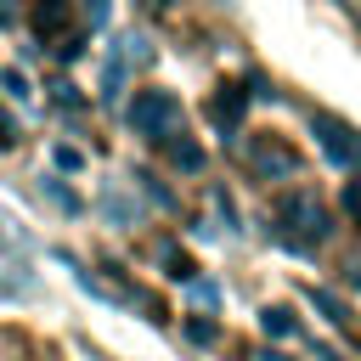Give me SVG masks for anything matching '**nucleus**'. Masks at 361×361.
Returning <instances> with one entry per match:
<instances>
[{
	"label": "nucleus",
	"instance_id": "3",
	"mask_svg": "<svg viewBox=\"0 0 361 361\" xmlns=\"http://www.w3.org/2000/svg\"><path fill=\"white\" fill-rule=\"evenodd\" d=\"M248 169L259 180H299V152L276 135H248Z\"/></svg>",
	"mask_w": 361,
	"mask_h": 361
},
{
	"label": "nucleus",
	"instance_id": "6",
	"mask_svg": "<svg viewBox=\"0 0 361 361\" xmlns=\"http://www.w3.org/2000/svg\"><path fill=\"white\" fill-rule=\"evenodd\" d=\"M169 147V158L180 164V169H203V147L197 141H186V135H175V141H164Z\"/></svg>",
	"mask_w": 361,
	"mask_h": 361
},
{
	"label": "nucleus",
	"instance_id": "4",
	"mask_svg": "<svg viewBox=\"0 0 361 361\" xmlns=\"http://www.w3.org/2000/svg\"><path fill=\"white\" fill-rule=\"evenodd\" d=\"M310 130H316L322 152H327L338 169H361V135H355L350 124H338L333 113H316V118H310Z\"/></svg>",
	"mask_w": 361,
	"mask_h": 361
},
{
	"label": "nucleus",
	"instance_id": "14",
	"mask_svg": "<svg viewBox=\"0 0 361 361\" xmlns=\"http://www.w3.org/2000/svg\"><path fill=\"white\" fill-rule=\"evenodd\" d=\"M11 141H17V124H11L6 113H0V147H11Z\"/></svg>",
	"mask_w": 361,
	"mask_h": 361
},
{
	"label": "nucleus",
	"instance_id": "5",
	"mask_svg": "<svg viewBox=\"0 0 361 361\" xmlns=\"http://www.w3.org/2000/svg\"><path fill=\"white\" fill-rule=\"evenodd\" d=\"M34 23H39V34H62V28H68V6H62V0H39Z\"/></svg>",
	"mask_w": 361,
	"mask_h": 361
},
{
	"label": "nucleus",
	"instance_id": "16",
	"mask_svg": "<svg viewBox=\"0 0 361 361\" xmlns=\"http://www.w3.org/2000/svg\"><path fill=\"white\" fill-rule=\"evenodd\" d=\"M259 361H288V355H276V350H265V355H259Z\"/></svg>",
	"mask_w": 361,
	"mask_h": 361
},
{
	"label": "nucleus",
	"instance_id": "8",
	"mask_svg": "<svg viewBox=\"0 0 361 361\" xmlns=\"http://www.w3.org/2000/svg\"><path fill=\"white\" fill-rule=\"evenodd\" d=\"M39 192H45V197H51V203H56V209H68V214H73V209H79V192H68V186H62V180H56V175H45V180H39Z\"/></svg>",
	"mask_w": 361,
	"mask_h": 361
},
{
	"label": "nucleus",
	"instance_id": "1",
	"mask_svg": "<svg viewBox=\"0 0 361 361\" xmlns=\"http://www.w3.org/2000/svg\"><path fill=\"white\" fill-rule=\"evenodd\" d=\"M276 237H282L288 248H299V254L322 248V243L333 237V214H327V203H322L316 192H288V197L276 203Z\"/></svg>",
	"mask_w": 361,
	"mask_h": 361
},
{
	"label": "nucleus",
	"instance_id": "9",
	"mask_svg": "<svg viewBox=\"0 0 361 361\" xmlns=\"http://www.w3.org/2000/svg\"><path fill=\"white\" fill-rule=\"evenodd\" d=\"M102 209H107V214H113L118 226H130V220H135V209H130V203H124L118 192H107V197H102Z\"/></svg>",
	"mask_w": 361,
	"mask_h": 361
},
{
	"label": "nucleus",
	"instance_id": "12",
	"mask_svg": "<svg viewBox=\"0 0 361 361\" xmlns=\"http://www.w3.org/2000/svg\"><path fill=\"white\" fill-rule=\"evenodd\" d=\"M56 164H62V169H79V164H85V158H79V152H73V147H56Z\"/></svg>",
	"mask_w": 361,
	"mask_h": 361
},
{
	"label": "nucleus",
	"instance_id": "11",
	"mask_svg": "<svg viewBox=\"0 0 361 361\" xmlns=\"http://www.w3.org/2000/svg\"><path fill=\"white\" fill-rule=\"evenodd\" d=\"M0 85H6L11 96H28V79H23V68H6V73H0Z\"/></svg>",
	"mask_w": 361,
	"mask_h": 361
},
{
	"label": "nucleus",
	"instance_id": "13",
	"mask_svg": "<svg viewBox=\"0 0 361 361\" xmlns=\"http://www.w3.org/2000/svg\"><path fill=\"white\" fill-rule=\"evenodd\" d=\"M186 333H192V338H197V344H209V338H214V322H192V327H186Z\"/></svg>",
	"mask_w": 361,
	"mask_h": 361
},
{
	"label": "nucleus",
	"instance_id": "2",
	"mask_svg": "<svg viewBox=\"0 0 361 361\" xmlns=\"http://www.w3.org/2000/svg\"><path fill=\"white\" fill-rule=\"evenodd\" d=\"M124 118H130V130H135V135H147V141H175L186 113H180V96H175V90L147 85V90H135V96H130Z\"/></svg>",
	"mask_w": 361,
	"mask_h": 361
},
{
	"label": "nucleus",
	"instance_id": "15",
	"mask_svg": "<svg viewBox=\"0 0 361 361\" xmlns=\"http://www.w3.org/2000/svg\"><path fill=\"white\" fill-rule=\"evenodd\" d=\"M6 23H11V6H6V0H0V28H6Z\"/></svg>",
	"mask_w": 361,
	"mask_h": 361
},
{
	"label": "nucleus",
	"instance_id": "10",
	"mask_svg": "<svg viewBox=\"0 0 361 361\" xmlns=\"http://www.w3.org/2000/svg\"><path fill=\"white\" fill-rule=\"evenodd\" d=\"M344 214L361 226V180H344Z\"/></svg>",
	"mask_w": 361,
	"mask_h": 361
},
{
	"label": "nucleus",
	"instance_id": "7",
	"mask_svg": "<svg viewBox=\"0 0 361 361\" xmlns=\"http://www.w3.org/2000/svg\"><path fill=\"white\" fill-rule=\"evenodd\" d=\"M259 327H265L271 338H288V333H293V310H288V305H271V310L259 316Z\"/></svg>",
	"mask_w": 361,
	"mask_h": 361
}]
</instances>
